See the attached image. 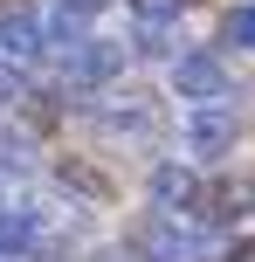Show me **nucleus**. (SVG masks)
<instances>
[{"label":"nucleus","mask_w":255,"mask_h":262,"mask_svg":"<svg viewBox=\"0 0 255 262\" xmlns=\"http://www.w3.org/2000/svg\"><path fill=\"white\" fill-rule=\"evenodd\" d=\"M173 90L193 97V111L221 104V97H228V69H221V55H214V49H187V55H173Z\"/></svg>","instance_id":"obj_1"},{"label":"nucleus","mask_w":255,"mask_h":262,"mask_svg":"<svg viewBox=\"0 0 255 262\" xmlns=\"http://www.w3.org/2000/svg\"><path fill=\"white\" fill-rule=\"evenodd\" d=\"M97 124H104L110 138H152V131H159V104H152L145 90H118L110 104H97Z\"/></svg>","instance_id":"obj_2"},{"label":"nucleus","mask_w":255,"mask_h":262,"mask_svg":"<svg viewBox=\"0 0 255 262\" xmlns=\"http://www.w3.org/2000/svg\"><path fill=\"white\" fill-rule=\"evenodd\" d=\"M235 138H242V124H235V111H221V104H207V111L187 118V152L193 159H228Z\"/></svg>","instance_id":"obj_3"},{"label":"nucleus","mask_w":255,"mask_h":262,"mask_svg":"<svg viewBox=\"0 0 255 262\" xmlns=\"http://www.w3.org/2000/svg\"><path fill=\"white\" fill-rule=\"evenodd\" d=\"M118 69H124V41H97L90 35L76 55H69V83H110Z\"/></svg>","instance_id":"obj_4"},{"label":"nucleus","mask_w":255,"mask_h":262,"mask_svg":"<svg viewBox=\"0 0 255 262\" xmlns=\"http://www.w3.org/2000/svg\"><path fill=\"white\" fill-rule=\"evenodd\" d=\"M193 200H200V180L187 166H152V207L159 214H187Z\"/></svg>","instance_id":"obj_5"},{"label":"nucleus","mask_w":255,"mask_h":262,"mask_svg":"<svg viewBox=\"0 0 255 262\" xmlns=\"http://www.w3.org/2000/svg\"><path fill=\"white\" fill-rule=\"evenodd\" d=\"M145 255H152V262H193V255H200V242H193V235H179V221H173V214H159V221L145 228Z\"/></svg>","instance_id":"obj_6"},{"label":"nucleus","mask_w":255,"mask_h":262,"mask_svg":"<svg viewBox=\"0 0 255 262\" xmlns=\"http://www.w3.org/2000/svg\"><path fill=\"white\" fill-rule=\"evenodd\" d=\"M0 49H7V62L35 55L41 49V21H35V14H7V21H0Z\"/></svg>","instance_id":"obj_7"},{"label":"nucleus","mask_w":255,"mask_h":262,"mask_svg":"<svg viewBox=\"0 0 255 262\" xmlns=\"http://www.w3.org/2000/svg\"><path fill=\"white\" fill-rule=\"evenodd\" d=\"M0 249H35V214H0Z\"/></svg>","instance_id":"obj_8"},{"label":"nucleus","mask_w":255,"mask_h":262,"mask_svg":"<svg viewBox=\"0 0 255 262\" xmlns=\"http://www.w3.org/2000/svg\"><path fill=\"white\" fill-rule=\"evenodd\" d=\"M228 41L255 55V7H235V14H228Z\"/></svg>","instance_id":"obj_9"},{"label":"nucleus","mask_w":255,"mask_h":262,"mask_svg":"<svg viewBox=\"0 0 255 262\" xmlns=\"http://www.w3.org/2000/svg\"><path fill=\"white\" fill-rule=\"evenodd\" d=\"M28 97V76H21V62H0V104H21Z\"/></svg>","instance_id":"obj_10"},{"label":"nucleus","mask_w":255,"mask_h":262,"mask_svg":"<svg viewBox=\"0 0 255 262\" xmlns=\"http://www.w3.org/2000/svg\"><path fill=\"white\" fill-rule=\"evenodd\" d=\"M179 7H187V0H138V14H145V21H152V28H166V21H173V14H179Z\"/></svg>","instance_id":"obj_11"},{"label":"nucleus","mask_w":255,"mask_h":262,"mask_svg":"<svg viewBox=\"0 0 255 262\" xmlns=\"http://www.w3.org/2000/svg\"><path fill=\"white\" fill-rule=\"evenodd\" d=\"M7 166H14V172L28 166V138H0V172H7Z\"/></svg>","instance_id":"obj_12"},{"label":"nucleus","mask_w":255,"mask_h":262,"mask_svg":"<svg viewBox=\"0 0 255 262\" xmlns=\"http://www.w3.org/2000/svg\"><path fill=\"white\" fill-rule=\"evenodd\" d=\"M138 55H166V28H152V21L138 28Z\"/></svg>","instance_id":"obj_13"},{"label":"nucleus","mask_w":255,"mask_h":262,"mask_svg":"<svg viewBox=\"0 0 255 262\" xmlns=\"http://www.w3.org/2000/svg\"><path fill=\"white\" fill-rule=\"evenodd\" d=\"M62 7H76V14H97V7H110V0H62Z\"/></svg>","instance_id":"obj_14"},{"label":"nucleus","mask_w":255,"mask_h":262,"mask_svg":"<svg viewBox=\"0 0 255 262\" xmlns=\"http://www.w3.org/2000/svg\"><path fill=\"white\" fill-rule=\"evenodd\" d=\"M242 262H255V255H242Z\"/></svg>","instance_id":"obj_15"}]
</instances>
